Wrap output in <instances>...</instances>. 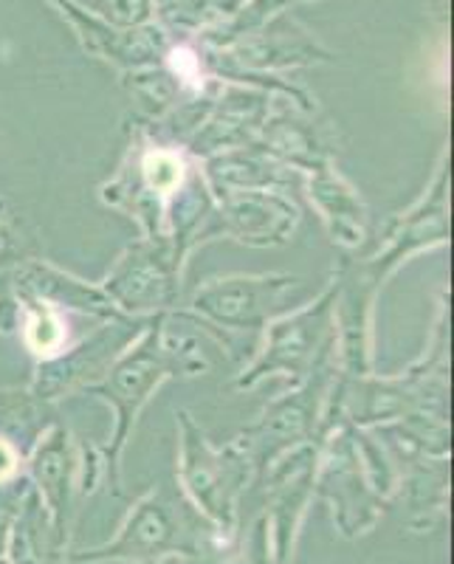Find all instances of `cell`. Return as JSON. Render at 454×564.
I'll list each match as a JSON object with an SVG mask.
<instances>
[{
    "label": "cell",
    "instance_id": "cell-2",
    "mask_svg": "<svg viewBox=\"0 0 454 564\" xmlns=\"http://www.w3.org/2000/svg\"><path fill=\"white\" fill-rule=\"evenodd\" d=\"M300 280L291 274L226 276L204 282L190 300V314L181 319L204 327L226 347V334H249L251 341L260 336L274 316L289 308V294Z\"/></svg>",
    "mask_w": 454,
    "mask_h": 564
},
{
    "label": "cell",
    "instance_id": "cell-19",
    "mask_svg": "<svg viewBox=\"0 0 454 564\" xmlns=\"http://www.w3.org/2000/svg\"><path fill=\"white\" fill-rule=\"evenodd\" d=\"M159 14L166 26L175 32H195L209 20H218L220 14H231L237 0H155Z\"/></svg>",
    "mask_w": 454,
    "mask_h": 564
},
{
    "label": "cell",
    "instance_id": "cell-7",
    "mask_svg": "<svg viewBox=\"0 0 454 564\" xmlns=\"http://www.w3.org/2000/svg\"><path fill=\"white\" fill-rule=\"evenodd\" d=\"M148 322L150 319L105 322L97 334H90L77 347L63 350L54 359L40 361L37 372H34L32 395L43 401V404H48V401H57V398L71 395V392H83L85 387L97 384L108 372V367L148 327Z\"/></svg>",
    "mask_w": 454,
    "mask_h": 564
},
{
    "label": "cell",
    "instance_id": "cell-6",
    "mask_svg": "<svg viewBox=\"0 0 454 564\" xmlns=\"http://www.w3.org/2000/svg\"><path fill=\"white\" fill-rule=\"evenodd\" d=\"M181 480L195 502L215 522H229L231 500L249 475L251 455L244 437L226 449H215L204 432L195 426L193 415L181 412Z\"/></svg>",
    "mask_w": 454,
    "mask_h": 564
},
{
    "label": "cell",
    "instance_id": "cell-20",
    "mask_svg": "<svg viewBox=\"0 0 454 564\" xmlns=\"http://www.w3.org/2000/svg\"><path fill=\"white\" fill-rule=\"evenodd\" d=\"M102 9L119 26L136 29L150 18V0H102Z\"/></svg>",
    "mask_w": 454,
    "mask_h": 564
},
{
    "label": "cell",
    "instance_id": "cell-3",
    "mask_svg": "<svg viewBox=\"0 0 454 564\" xmlns=\"http://www.w3.org/2000/svg\"><path fill=\"white\" fill-rule=\"evenodd\" d=\"M336 302L339 282L333 280L316 302L300 308L296 314L274 322L266 334V345L255 365L237 379V387H255L266 376H285L289 384L300 387L314 372L316 361L331 347H336Z\"/></svg>",
    "mask_w": 454,
    "mask_h": 564
},
{
    "label": "cell",
    "instance_id": "cell-13",
    "mask_svg": "<svg viewBox=\"0 0 454 564\" xmlns=\"http://www.w3.org/2000/svg\"><path fill=\"white\" fill-rule=\"evenodd\" d=\"M32 477L37 482L40 500L52 513L54 539H65V520H68L71 491H74V471H77V446L65 426L54 423L52 430L40 435L32 455Z\"/></svg>",
    "mask_w": 454,
    "mask_h": 564
},
{
    "label": "cell",
    "instance_id": "cell-4",
    "mask_svg": "<svg viewBox=\"0 0 454 564\" xmlns=\"http://www.w3.org/2000/svg\"><path fill=\"white\" fill-rule=\"evenodd\" d=\"M186 159L173 144H136L130 153V164H125L110 184H105V204L128 212L141 226L144 238H166L164 220L166 206L184 186Z\"/></svg>",
    "mask_w": 454,
    "mask_h": 564
},
{
    "label": "cell",
    "instance_id": "cell-11",
    "mask_svg": "<svg viewBox=\"0 0 454 564\" xmlns=\"http://www.w3.org/2000/svg\"><path fill=\"white\" fill-rule=\"evenodd\" d=\"M7 282L18 302H45V305H52L57 311H79V314L97 316L102 322L133 319V316H125L122 311L116 308L110 296L99 285H88V282L77 280V276L54 269L45 260L20 263L9 274Z\"/></svg>",
    "mask_w": 454,
    "mask_h": 564
},
{
    "label": "cell",
    "instance_id": "cell-18",
    "mask_svg": "<svg viewBox=\"0 0 454 564\" xmlns=\"http://www.w3.org/2000/svg\"><path fill=\"white\" fill-rule=\"evenodd\" d=\"M23 314V341L37 356V361L54 359L68 347V319L65 311L52 308L45 302H18Z\"/></svg>",
    "mask_w": 454,
    "mask_h": 564
},
{
    "label": "cell",
    "instance_id": "cell-17",
    "mask_svg": "<svg viewBox=\"0 0 454 564\" xmlns=\"http://www.w3.org/2000/svg\"><path fill=\"white\" fill-rule=\"evenodd\" d=\"M289 20H280L266 37H257L251 45L237 52V63L249 68H266V65H294L316 59V45L302 32H291Z\"/></svg>",
    "mask_w": 454,
    "mask_h": 564
},
{
    "label": "cell",
    "instance_id": "cell-24",
    "mask_svg": "<svg viewBox=\"0 0 454 564\" xmlns=\"http://www.w3.org/2000/svg\"><path fill=\"white\" fill-rule=\"evenodd\" d=\"M0 564H7V562H0Z\"/></svg>",
    "mask_w": 454,
    "mask_h": 564
},
{
    "label": "cell",
    "instance_id": "cell-1",
    "mask_svg": "<svg viewBox=\"0 0 454 564\" xmlns=\"http://www.w3.org/2000/svg\"><path fill=\"white\" fill-rule=\"evenodd\" d=\"M209 370L204 347L193 336H179L170 327V314H159L148 322V327L136 336V345L108 367L97 384L85 387V395L102 398L114 406L116 430L110 435V446L105 449V468H110V480L119 491V460L136 417L144 410L153 392L173 376H195Z\"/></svg>",
    "mask_w": 454,
    "mask_h": 564
},
{
    "label": "cell",
    "instance_id": "cell-14",
    "mask_svg": "<svg viewBox=\"0 0 454 564\" xmlns=\"http://www.w3.org/2000/svg\"><path fill=\"white\" fill-rule=\"evenodd\" d=\"M206 186L215 198L231 193H257V189H280L291 184L294 173L269 155L262 148H235L206 159L204 173Z\"/></svg>",
    "mask_w": 454,
    "mask_h": 564
},
{
    "label": "cell",
    "instance_id": "cell-21",
    "mask_svg": "<svg viewBox=\"0 0 454 564\" xmlns=\"http://www.w3.org/2000/svg\"><path fill=\"white\" fill-rule=\"evenodd\" d=\"M29 257L23 251V243H20L18 231L7 224V218H0V276L9 280L14 269L20 263H26Z\"/></svg>",
    "mask_w": 454,
    "mask_h": 564
},
{
    "label": "cell",
    "instance_id": "cell-9",
    "mask_svg": "<svg viewBox=\"0 0 454 564\" xmlns=\"http://www.w3.org/2000/svg\"><path fill=\"white\" fill-rule=\"evenodd\" d=\"M296 224H300V209L282 193L274 189L231 193L212 206L198 243L224 235L249 246H282L294 235Z\"/></svg>",
    "mask_w": 454,
    "mask_h": 564
},
{
    "label": "cell",
    "instance_id": "cell-22",
    "mask_svg": "<svg viewBox=\"0 0 454 564\" xmlns=\"http://www.w3.org/2000/svg\"><path fill=\"white\" fill-rule=\"evenodd\" d=\"M20 475V449L9 437L0 435V486L14 482Z\"/></svg>",
    "mask_w": 454,
    "mask_h": 564
},
{
    "label": "cell",
    "instance_id": "cell-12",
    "mask_svg": "<svg viewBox=\"0 0 454 564\" xmlns=\"http://www.w3.org/2000/svg\"><path fill=\"white\" fill-rule=\"evenodd\" d=\"M54 3L74 23L85 48L119 68H153L161 57H166V37L159 29H114L79 9L74 0H54Z\"/></svg>",
    "mask_w": 454,
    "mask_h": 564
},
{
    "label": "cell",
    "instance_id": "cell-23",
    "mask_svg": "<svg viewBox=\"0 0 454 564\" xmlns=\"http://www.w3.org/2000/svg\"><path fill=\"white\" fill-rule=\"evenodd\" d=\"M0 218H7V204L0 200Z\"/></svg>",
    "mask_w": 454,
    "mask_h": 564
},
{
    "label": "cell",
    "instance_id": "cell-10",
    "mask_svg": "<svg viewBox=\"0 0 454 564\" xmlns=\"http://www.w3.org/2000/svg\"><path fill=\"white\" fill-rule=\"evenodd\" d=\"M193 531L186 525V508L166 491L150 494L139 502L125 525L122 536L102 551H90L79 558H150L164 551L190 547Z\"/></svg>",
    "mask_w": 454,
    "mask_h": 564
},
{
    "label": "cell",
    "instance_id": "cell-8",
    "mask_svg": "<svg viewBox=\"0 0 454 564\" xmlns=\"http://www.w3.org/2000/svg\"><path fill=\"white\" fill-rule=\"evenodd\" d=\"M333 347L316 361L314 372L302 381L294 395L277 401L266 415L260 417L257 426L246 430L244 443L249 446L251 463L266 468L274 463L282 452L294 449L296 443L314 437L316 423H320V406L325 401V390L333 379Z\"/></svg>",
    "mask_w": 454,
    "mask_h": 564
},
{
    "label": "cell",
    "instance_id": "cell-15",
    "mask_svg": "<svg viewBox=\"0 0 454 564\" xmlns=\"http://www.w3.org/2000/svg\"><path fill=\"white\" fill-rule=\"evenodd\" d=\"M266 124V99L255 94H229L226 102L215 105V113L206 119L204 128L190 139L186 150L201 159L218 155L224 150L249 141Z\"/></svg>",
    "mask_w": 454,
    "mask_h": 564
},
{
    "label": "cell",
    "instance_id": "cell-16",
    "mask_svg": "<svg viewBox=\"0 0 454 564\" xmlns=\"http://www.w3.org/2000/svg\"><path fill=\"white\" fill-rule=\"evenodd\" d=\"M311 173V200L320 209L322 220L331 229L333 240H339L342 246H361L367 235V215L361 200L356 198L350 186L333 173L331 164H320V167L307 170Z\"/></svg>",
    "mask_w": 454,
    "mask_h": 564
},
{
    "label": "cell",
    "instance_id": "cell-5",
    "mask_svg": "<svg viewBox=\"0 0 454 564\" xmlns=\"http://www.w3.org/2000/svg\"><path fill=\"white\" fill-rule=\"evenodd\" d=\"M116 308L133 319H153L179 305L181 263L166 238H141L130 246L99 285Z\"/></svg>",
    "mask_w": 454,
    "mask_h": 564
}]
</instances>
